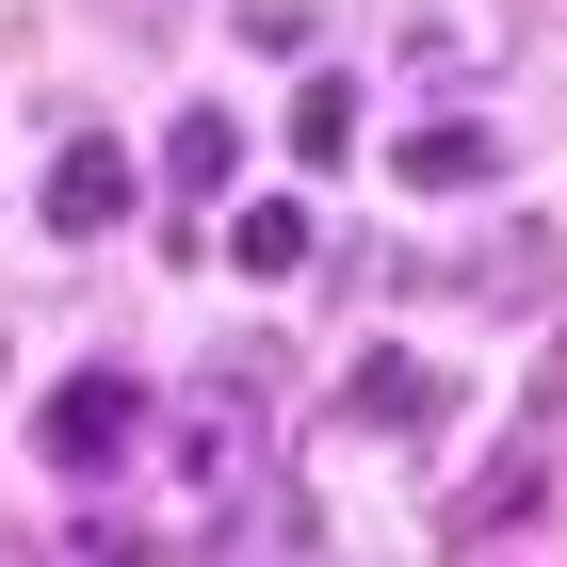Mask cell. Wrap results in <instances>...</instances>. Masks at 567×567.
<instances>
[{
  "instance_id": "6da1fadb",
  "label": "cell",
  "mask_w": 567,
  "mask_h": 567,
  "mask_svg": "<svg viewBox=\"0 0 567 567\" xmlns=\"http://www.w3.org/2000/svg\"><path fill=\"white\" fill-rule=\"evenodd\" d=\"M260 405H276V341H227L178 405H146V454H163V486H178V535L260 471Z\"/></svg>"
},
{
  "instance_id": "7a4b0ae2",
  "label": "cell",
  "mask_w": 567,
  "mask_h": 567,
  "mask_svg": "<svg viewBox=\"0 0 567 567\" xmlns=\"http://www.w3.org/2000/svg\"><path fill=\"white\" fill-rule=\"evenodd\" d=\"M33 454H49L65 486H114V471L146 454V390L114 373V357H97V373H65V390L33 405Z\"/></svg>"
},
{
  "instance_id": "3957f363",
  "label": "cell",
  "mask_w": 567,
  "mask_h": 567,
  "mask_svg": "<svg viewBox=\"0 0 567 567\" xmlns=\"http://www.w3.org/2000/svg\"><path fill=\"white\" fill-rule=\"evenodd\" d=\"M437 405H454V373H437V357H390V341H373V357L341 373V422H357V437H422Z\"/></svg>"
},
{
  "instance_id": "277c9868",
  "label": "cell",
  "mask_w": 567,
  "mask_h": 567,
  "mask_svg": "<svg viewBox=\"0 0 567 567\" xmlns=\"http://www.w3.org/2000/svg\"><path fill=\"white\" fill-rule=\"evenodd\" d=\"M49 227H65V244H97V227H131V146H114V131H82L65 163H49Z\"/></svg>"
},
{
  "instance_id": "5b68a950",
  "label": "cell",
  "mask_w": 567,
  "mask_h": 567,
  "mask_svg": "<svg viewBox=\"0 0 567 567\" xmlns=\"http://www.w3.org/2000/svg\"><path fill=\"white\" fill-rule=\"evenodd\" d=\"M535 486H551V454H535V422H519V437H503V471L454 486V519H437V535H454V551H486L503 519H535Z\"/></svg>"
},
{
  "instance_id": "8992f818",
  "label": "cell",
  "mask_w": 567,
  "mask_h": 567,
  "mask_svg": "<svg viewBox=\"0 0 567 567\" xmlns=\"http://www.w3.org/2000/svg\"><path fill=\"white\" fill-rule=\"evenodd\" d=\"M390 178H405V195H486V178H503V131L437 114V131H405V146H390Z\"/></svg>"
},
{
  "instance_id": "52a82bcc",
  "label": "cell",
  "mask_w": 567,
  "mask_h": 567,
  "mask_svg": "<svg viewBox=\"0 0 567 567\" xmlns=\"http://www.w3.org/2000/svg\"><path fill=\"white\" fill-rule=\"evenodd\" d=\"M227 260L260 276V292H276V276H308V195H244V212H227Z\"/></svg>"
},
{
  "instance_id": "ba28073f",
  "label": "cell",
  "mask_w": 567,
  "mask_h": 567,
  "mask_svg": "<svg viewBox=\"0 0 567 567\" xmlns=\"http://www.w3.org/2000/svg\"><path fill=\"white\" fill-rule=\"evenodd\" d=\"M163 178H178V195H212V178H244V131H227L212 97H195V114L163 131Z\"/></svg>"
},
{
  "instance_id": "9c48e42d",
  "label": "cell",
  "mask_w": 567,
  "mask_h": 567,
  "mask_svg": "<svg viewBox=\"0 0 567 567\" xmlns=\"http://www.w3.org/2000/svg\"><path fill=\"white\" fill-rule=\"evenodd\" d=\"M357 146V82L324 65V82H292V163H341Z\"/></svg>"
},
{
  "instance_id": "30bf717a",
  "label": "cell",
  "mask_w": 567,
  "mask_h": 567,
  "mask_svg": "<svg viewBox=\"0 0 567 567\" xmlns=\"http://www.w3.org/2000/svg\"><path fill=\"white\" fill-rule=\"evenodd\" d=\"M471 292H486V308H535V292H551V244H535V227H503V244L471 260Z\"/></svg>"
}]
</instances>
